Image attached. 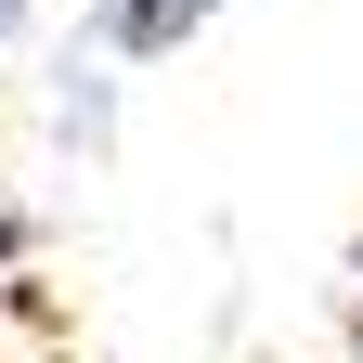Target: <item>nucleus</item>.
<instances>
[{"label": "nucleus", "instance_id": "f257e3e1", "mask_svg": "<svg viewBox=\"0 0 363 363\" xmlns=\"http://www.w3.org/2000/svg\"><path fill=\"white\" fill-rule=\"evenodd\" d=\"M220 13V0H91V26H104V52H130V65H156V52H182Z\"/></svg>", "mask_w": 363, "mask_h": 363}, {"label": "nucleus", "instance_id": "f03ea898", "mask_svg": "<svg viewBox=\"0 0 363 363\" xmlns=\"http://www.w3.org/2000/svg\"><path fill=\"white\" fill-rule=\"evenodd\" d=\"M350 363H363V286H350Z\"/></svg>", "mask_w": 363, "mask_h": 363}, {"label": "nucleus", "instance_id": "7ed1b4c3", "mask_svg": "<svg viewBox=\"0 0 363 363\" xmlns=\"http://www.w3.org/2000/svg\"><path fill=\"white\" fill-rule=\"evenodd\" d=\"M13 26H26V0H0V39H13Z\"/></svg>", "mask_w": 363, "mask_h": 363}]
</instances>
